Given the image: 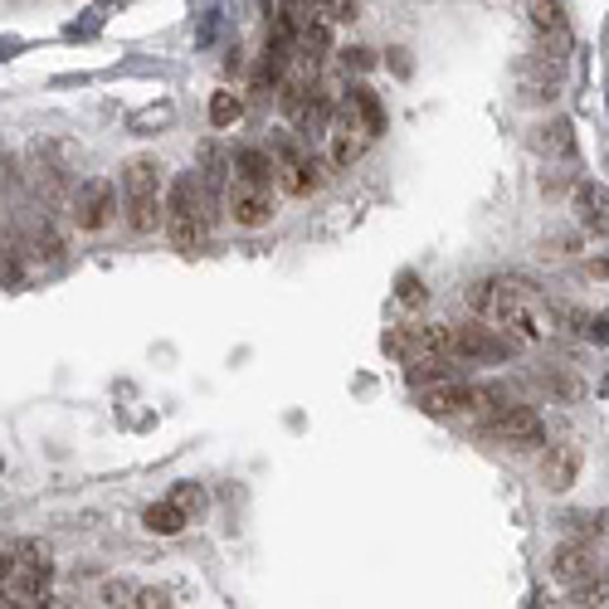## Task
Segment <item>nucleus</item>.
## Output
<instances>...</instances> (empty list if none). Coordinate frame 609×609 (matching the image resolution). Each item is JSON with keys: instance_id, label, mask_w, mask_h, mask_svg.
Segmentation results:
<instances>
[{"instance_id": "nucleus-7", "label": "nucleus", "mask_w": 609, "mask_h": 609, "mask_svg": "<svg viewBox=\"0 0 609 609\" xmlns=\"http://www.w3.org/2000/svg\"><path fill=\"white\" fill-rule=\"evenodd\" d=\"M278 186H254V181H234L225 191V215L234 220L239 229H264L273 225L278 215Z\"/></svg>"}, {"instance_id": "nucleus-25", "label": "nucleus", "mask_w": 609, "mask_h": 609, "mask_svg": "<svg viewBox=\"0 0 609 609\" xmlns=\"http://www.w3.org/2000/svg\"><path fill=\"white\" fill-rule=\"evenodd\" d=\"M137 600V585L132 580H108L103 585V605H132Z\"/></svg>"}, {"instance_id": "nucleus-2", "label": "nucleus", "mask_w": 609, "mask_h": 609, "mask_svg": "<svg viewBox=\"0 0 609 609\" xmlns=\"http://www.w3.org/2000/svg\"><path fill=\"white\" fill-rule=\"evenodd\" d=\"M166 166L156 156H127L122 166V210L132 234H156L166 225Z\"/></svg>"}, {"instance_id": "nucleus-3", "label": "nucleus", "mask_w": 609, "mask_h": 609, "mask_svg": "<svg viewBox=\"0 0 609 609\" xmlns=\"http://www.w3.org/2000/svg\"><path fill=\"white\" fill-rule=\"evenodd\" d=\"M522 342L507 337L502 327L483 322V317H468V322H454L449 327V356L454 361H468V366H493V361H507L517 356Z\"/></svg>"}, {"instance_id": "nucleus-20", "label": "nucleus", "mask_w": 609, "mask_h": 609, "mask_svg": "<svg viewBox=\"0 0 609 609\" xmlns=\"http://www.w3.org/2000/svg\"><path fill=\"white\" fill-rule=\"evenodd\" d=\"M561 532H566V536H585V541L609 536V507H600V512H566V517H561Z\"/></svg>"}, {"instance_id": "nucleus-1", "label": "nucleus", "mask_w": 609, "mask_h": 609, "mask_svg": "<svg viewBox=\"0 0 609 609\" xmlns=\"http://www.w3.org/2000/svg\"><path fill=\"white\" fill-rule=\"evenodd\" d=\"M463 307L473 317L502 327L507 337H517L522 346H541L551 337V307L541 303V293H532L522 278H478L463 293Z\"/></svg>"}, {"instance_id": "nucleus-21", "label": "nucleus", "mask_w": 609, "mask_h": 609, "mask_svg": "<svg viewBox=\"0 0 609 609\" xmlns=\"http://www.w3.org/2000/svg\"><path fill=\"white\" fill-rule=\"evenodd\" d=\"M571 605H590V609L609 605V571H595L585 575L580 585H571Z\"/></svg>"}, {"instance_id": "nucleus-15", "label": "nucleus", "mask_w": 609, "mask_h": 609, "mask_svg": "<svg viewBox=\"0 0 609 609\" xmlns=\"http://www.w3.org/2000/svg\"><path fill=\"white\" fill-rule=\"evenodd\" d=\"M532 142L546 161H575V122L571 117H551V122L536 127Z\"/></svg>"}, {"instance_id": "nucleus-9", "label": "nucleus", "mask_w": 609, "mask_h": 609, "mask_svg": "<svg viewBox=\"0 0 609 609\" xmlns=\"http://www.w3.org/2000/svg\"><path fill=\"white\" fill-rule=\"evenodd\" d=\"M327 161L337 166V171H351L356 161H361V152H366V142H371V132H366V122L351 113V108H337L332 113V122H327Z\"/></svg>"}, {"instance_id": "nucleus-5", "label": "nucleus", "mask_w": 609, "mask_h": 609, "mask_svg": "<svg viewBox=\"0 0 609 609\" xmlns=\"http://www.w3.org/2000/svg\"><path fill=\"white\" fill-rule=\"evenodd\" d=\"M483 434L497 439V444H512V449H536L541 444V415H536L532 405H517V400H507V405H493L488 419H483Z\"/></svg>"}, {"instance_id": "nucleus-11", "label": "nucleus", "mask_w": 609, "mask_h": 609, "mask_svg": "<svg viewBox=\"0 0 609 609\" xmlns=\"http://www.w3.org/2000/svg\"><path fill=\"white\" fill-rule=\"evenodd\" d=\"M571 210H575L580 239H609V186L605 181H575Z\"/></svg>"}, {"instance_id": "nucleus-6", "label": "nucleus", "mask_w": 609, "mask_h": 609, "mask_svg": "<svg viewBox=\"0 0 609 609\" xmlns=\"http://www.w3.org/2000/svg\"><path fill=\"white\" fill-rule=\"evenodd\" d=\"M113 215H117V186L108 176H88L74 191V200H69V220H74V229H83V234L108 229Z\"/></svg>"}, {"instance_id": "nucleus-8", "label": "nucleus", "mask_w": 609, "mask_h": 609, "mask_svg": "<svg viewBox=\"0 0 609 609\" xmlns=\"http://www.w3.org/2000/svg\"><path fill=\"white\" fill-rule=\"evenodd\" d=\"M273 161H278V191H283V195L307 200V195L322 191V166H317L298 142H288V137H283V142L273 147Z\"/></svg>"}, {"instance_id": "nucleus-4", "label": "nucleus", "mask_w": 609, "mask_h": 609, "mask_svg": "<svg viewBox=\"0 0 609 609\" xmlns=\"http://www.w3.org/2000/svg\"><path fill=\"white\" fill-rule=\"evenodd\" d=\"M166 239H171L181 254H195L200 239H205V200H200L195 171H186V176L171 181V200H166Z\"/></svg>"}, {"instance_id": "nucleus-23", "label": "nucleus", "mask_w": 609, "mask_h": 609, "mask_svg": "<svg viewBox=\"0 0 609 609\" xmlns=\"http://www.w3.org/2000/svg\"><path fill=\"white\" fill-rule=\"evenodd\" d=\"M171 502H176V507H186V512H191V522L205 512V493H200L195 483H176V488H171Z\"/></svg>"}, {"instance_id": "nucleus-27", "label": "nucleus", "mask_w": 609, "mask_h": 609, "mask_svg": "<svg viewBox=\"0 0 609 609\" xmlns=\"http://www.w3.org/2000/svg\"><path fill=\"white\" fill-rule=\"evenodd\" d=\"M585 273H595V278H609V254H595V259L585 264Z\"/></svg>"}, {"instance_id": "nucleus-16", "label": "nucleus", "mask_w": 609, "mask_h": 609, "mask_svg": "<svg viewBox=\"0 0 609 609\" xmlns=\"http://www.w3.org/2000/svg\"><path fill=\"white\" fill-rule=\"evenodd\" d=\"M234 181H254V186H278V161L264 147H244V152L229 161Z\"/></svg>"}, {"instance_id": "nucleus-26", "label": "nucleus", "mask_w": 609, "mask_h": 609, "mask_svg": "<svg viewBox=\"0 0 609 609\" xmlns=\"http://www.w3.org/2000/svg\"><path fill=\"white\" fill-rule=\"evenodd\" d=\"M132 605H137V609H166V605H171V595L147 585V590H137V600H132Z\"/></svg>"}, {"instance_id": "nucleus-18", "label": "nucleus", "mask_w": 609, "mask_h": 609, "mask_svg": "<svg viewBox=\"0 0 609 609\" xmlns=\"http://www.w3.org/2000/svg\"><path fill=\"white\" fill-rule=\"evenodd\" d=\"M142 527H147L152 536H181L186 527H191V512L176 507L171 497H161V502H152V507L142 512Z\"/></svg>"}, {"instance_id": "nucleus-14", "label": "nucleus", "mask_w": 609, "mask_h": 609, "mask_svg": "<svg viewBox=\"0 0 609 609\" xmlns=\"http://www.w3.org/2000/svg\"><path fill=\"white\" fill-rule=\"evenodd\" d=\"M595 571H600V556H595V546L585 536H571V541H561L551 551V575L561 585H580L585 575H595Z\"/></svg>"}, {"instance_id": "nucleus-10", "label": "nucleus", "mask_w": 609, "mask_h": 609, "mask_svg": "<svg viewBox=\"0 0 609 609\" xmlns=\"http://www.w3.org/2000/svg\"><path fill=\"white\" fill-rule=\"evenodd\" d=\"M488 395L478 390V385L458 381V376H449V381H434L419 390V410L429 419H454V415H468V410H478Z\"/></svg>"}, {"instance_id": "nucleus-13", "label": "nucleus", "mask_w": 609, "mask_h": 609, "mask_svg": "<svg viewBox=\"0 0 609 609\" xmlns=\"http://www.w3.org/2000/svg\"><path fill=\"white\" fill-rule=\"evenodd\" d=\"M385 351L395 361H410V356H424V351H449V327H424V322H400L385 332Z\"/></svg>"}, {"instance_id": "nucleus-22", "label": "nucleus", "mask_w": 609, "mask_h": 609, "mask_svg": "<svg viewBox=\"0 0 609 609\" xmlns=\"http://www.w3.org/2000/svg\"><path fill=\"white\" fill-rule=\"evenodd\" d=\"M239 117H244V98H239V93H229V88L210 93V122H215V127H234Z\"/></svg>"}, {"instance_id": "nucleus-12", "label": "nucleus", "mask_w": 609, "mask_h": 609, "mask_svg": "<svg viewBox=\"0 0 609 609\" xmlns=\"http://www.w3.org/2000/svg\"><path fill=\"white\" fill-rule=\"evenodd\" d=\"M580 473H585V454H580V444H546V454H541V468H536V478H541V488L546 493H571L575 483H580Z\"/></svg>"}, {"instance_id": "nucleus-24", "label": "nucleus", "mask_w": 609, "mask_h": 609, "mask_svg": "<svg viewBox=\"0 0 609 609\" xmlns=\"http://www.w3.org/2000/svg\"><path fill=\"white\" fill-rule=\"evenodd\" d=\"M395 298H400L405 307H419L424 298H429V288L419 283V273H400V288H395Z\"/></svg>"}, {"instance_id": "nucleus-17", "label": "nucleus", "mask_w": 609, "mask_h": 609, "mask_svg": "<svg viewBox=\"0 0 609 609\" xmlns=\"http://www.w3.org/2000/svg\"><path fill=\"white\" fill-rule=\"evenodd\" d=\"M400 366H405V381L419 385V390L454 376V356H449V351H424V356H410V361H400Z\"/></svg>"}, {"instance_id": "nucleus-19", "label": "nucleus", "mask_w": 609, "mask_h": 609, "mask_svg": "<svg viewBox=\"0 0 609 609\" xmlns=\"http://www.w3.org/2000/svg\"><path fill=\"white\" fill-rule=\"evenodd\" d=\"M346 108H351V113H356V117H361V122H366V132H371V137H381V127H385L381 98H376V93H371L366 83H361V88H351V98H346Z\"/></svg>"}]
</instances>
